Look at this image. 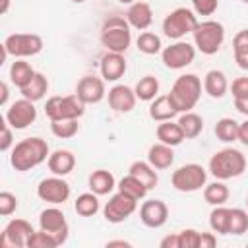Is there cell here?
<instances>
[{"label":"cell","mask_w":248,"mask_h":248,"mask_svg":"<svg viewBox=\"0 0 248 248\" xmlns=\"http://www.w3.org/2000/svg\"><path fill=\"white\" fill-rule=\"evenodd\" d=\"M48 155H50V151H48L46 140H43L39 136H31V138L17 141L12 147L10 165L17 172H25V170H31V169L39 167L41 163H45L48 159Z\"/></svg>","instance_id":"1"},{"label":"cell","mask_w":248,"mask_h":248,"mask_svg":"<svg viewBox=\"0 0 248 248\" xmlns=\"http://www.w3.org/2000/svg\"><path fill=\"white\" fill-rule=\"evenodd\" d=\"M207 170L211 176H215L217 180H231L240 176L246 170V157L242 151L234 149V147H225L219 149L217 153L211 155Z\"/></svg>","instance_id":"2"},{"label":"cell","mask_w":248,"mask_h":248,"mask_svg":"<svg viewBox=\"0 0 248 248\" xmlns=\"http://www.w3.org/2000/svg\"><path fill=\"white\" fill-rule=\"evenodd\" d=\"M169 97L178 112L192 110L202 97V79L196 74H182L174 79Z\"/></svg>","instance_id":"3"},{"label":"cell","mask_w":248,"mask_h":248,"mask_svg":"<svg viewBox=\"0 0 248 248\" xmlns=\"http://www.w3.org/2000/svg\"><path fill=\"white\" fill-rule=\"evenodd\" d=\"M130 29L132 27L126 21V17H120V16L107 17L103 21V27H101V45L108 52L124 54L132 43V31Z\"/></svg>","instance_id":"4"},{"label":"cell","mask_w":248,"mask_h":248,"mask_svg":"<svg viewBox=\"0 0 248 248\" xmlns=\"http://www.w3.org/2000/svg\"><path fill=\"white\" fill-rule=\"evenodd\" d=\"M194 37V46L202 52V54H217L219 48L223 46L225 41V27L223 23L215 21V19H205V21H198L196 29L192 31Z\"/></svg>","instance_id":"5"},{"label":"cell","mask_w":248,"mask_h":248,"mask_svg":"<svg viewBox=\"0 0 248 248\" xmlns=\"http://www.w3.org/2000/svg\"><path fill=\"white\" fill-rule=\"evenodd\" d=\"M85 112V103L74 93V95H54L46 99L45 114L48 120H72L81 118Z\"/></svg>","instance_id":"6"},{"label":"cell","mask_w":248,"mask_h":248,"mask_svg":"<svg viewBox=\"0 0 248 248\" xmlns=\"http://www.w3.org/2000/svg\"><path fill=\"white\" fill-rule=\"evenodd\" d=\"M198 25V17L196 12L190 8H176L172 12H169L163 19V33L169 39L180 41L182 37H186L188 33H192Z\"/></svg>","instance_id":"7"},{"label":"cell","mask_w":248,"mask_h":248,"mask_svg":"<svg viewBox=\"0 0 248 248\" xmlns=\"http://www.w3.org/2000/svg\"><path fill=\"white\" fill-rule=\"evenodd\" d=\"M207 182V170L198 163H188L178 167L170 174V184L178 192H198Z\"/></svg>","instance_id":"8"},{"label":"cell","mask_w":248,"mask_h":248,"mask_svg":"<svg viewBox=\"0 0 248 248\" xmlns=\"http://www.w3.org/2000/svg\"><path fill=\"white\" fill-rule=\"evenodd\" d=\"M4 48L14 58L35 56L43 50V39L37 33H12L4 39Z\"/></svg>","instance_id":"9"},{"label":"cell","mask_w":248,"mask_h":248,"mask_svg":"<svg viewBox=\"0 0 248 248\" xmlns=\"http://www.w3.org/2000/svg\"><path fill=\"white\" fill-rule=\"evenodd\" d=\"M138 209V200L124 194V192H116L108 198V202L105 203L103 207V215L108 223L112 225H118V223H124L134 211Z\"/></svg>","instance_id":"10"},{"label":"cell","mask_w":248,"mask_h":248,"mask_svg":"<svg viewBox=\"0 0 248 248\" xmlns=\"http://www.w3.org/2000/svg\"><path fill=\"white\" fill-rule=\"evenodd\" d=\"M39 227L48 232L58 246H62L66 240H68V232H70V227H68V221H66V215L62 213V209H58L56 205L52 207H46L41 211L39 215Z\"/></svg>","instance_id":"11"},{"label":"cell","mask_w":248,"mask_h":248,"mask_svg":"<svg viewBox=\"0 0 248 248\" xmlns=\"http://www.w3.org/2000/svg\"><path fill=\"white\" fill-rule=\"evenodd\" d=\"M194 58H196V46L190 45L188 41H176L161 50V60L169 70H182L190 66Z\"/></svg>","instance_id":"12"},{"label":"cell","mask_w":248,"mask_h":248,"mask_svg":"<svg viewBox=\"0 0 248 248\" xmlns=\"http://www.w3.org/2000/svg\"><path fill=\"white\" fill-rule=\"evenodd\" d=\"M70 184L64 180V176H48V178H43L39 184H37V196L39 200L50 203V205H60L64 202H68L70 198Z\"/></svg>","instance_id":"13"},{"label":"cell","mask_w":248,"mask_h":248,"mask_svg":"<svg viewBox=\"0 0 248 248\" xmlns=\"http://www.w3.org/2000/svg\"><path fill=\"white\" fill-rule=\"evenodd\" d=\"M6 122L14 128V130H25L27 126H31L35 120H37V108H35V103L21 97L17 101H14L8 108H6V114H4Z\"/></svg>","instance_id":"14"},{"label":"cell","mask_w":248,"mask_h":248,"mask_svg":"<svg viewBox=\"0 0 248 248\" xmlns=\"http://www.w3.org/2000/svg\"><path fill=\"white\" fill-rule=\"evenodd\" d=\"M35 232L33 225L27 219H12L0 236V246L2 248H25L29 236Z\"/></svg>","instance_id":"15"},{"label":"cell","mask_w":248,"mask_h":248,"mask_svg":"<svg viewBox=\"0 0 248 248\" xmlns=\"http://www.w3.org/2000/svg\"><path fill=\"white\" fill-rule=\"evenodd\" d=\"M169 219V207L163 200H145L140 207V221L147 229H161Z\"/></svg>","instance_id":"16"},{"label":"cell","mask_w":248,"mask_h":248,"mask_svg":"<svg viewBox=\"0 0 248 248\" xmlns=\"http://www.w3.org/2000/svg\"><path fill=\"white\" fill-rule=\"evenodd\" d=\"M76 95L85 103V105H97L105 99L107 89H105V79L97 76H83L78 81Z\"/></svg>","instance_id":"17"},{"label":"cell","mask_w":248,"mask_h":248,"mask_svg":"<svg viewBox=\"0 0 248 248\" xmlns=\"http://www.w3.org/2000/svg\"><path fill=\"white\" fill-rule=\"evenodd\" d=\"M108 97V107L114 110V112H120V114H126V112H132L134 107H136V91L124 83H116L114 87L108 89L107 93Z\"/></svg>","instance_id":"18"},{"label":"cell","mask_w":248,"mask_h":248,"mask_svg":"<svg viewBox=\"0 0 248 248\" xmlns=\"http://www.w3.org/2000/svg\"><path fill=\"white\" fill-rule=\"evenodd\" d=\"M99 70H101V78L105 81H118L126 74L128 64H126L124 54H120V52H108L107 50L103 54V58H101Z\"/></svg>","instance_id":"19"},{"label":"cell","mask_w":248,"mask_h":248,"mask_svg":"<svg viewBox=\"0 0 248 248\" xmlns=\"http://www.w3.org/2000/svg\"><path fill=\"white\" fill-rule=\"evenodd\" d=\"M126 21L130 23L132 29H138V31H145L151 21H153V10L147 2H141V0H136L134 4H130L128 12H126Z\"/></svg>","instance_id":"20"},{"label":"cell","mask_w":248,"mask_h":248,"mask_svg":"<svg viewBox=\"0 0 248 248\" xmlns=\"http://www.w3.org/2000/svg\"><path fill=\"white\" fill-rule=\"evenodd\" d=\"M46 165H48V170L56 176H66L74 170L76 167V155L70 151V149H56L48 155L46 159Z\"/></svg>","instance_id":"21"},{"label":"cell","mask_w":248,"mask_h":248,"mask_svg":"<svg viewBox=\"0 0 248 248\" xmlns=\"http://www.w3.org/2000/svg\"><path fill=\"white\" fill-rule=\"evenodd\" d=\"M203 91L211 97V99H223L229 91V81L225 72L221 70H209L203 76Z\"/></svg>","instance_id":"22"},{"label":"cell","mask_w":248,"mask_h":248,"mask_svg":"<svg viewBox=\"0 0 248 248\" xmlns=\"http://www.w3.org/2000/svg\"><path fill=\"white\" fill-rule=\"evenodd\" d=\"M147 161H149V165L155 167L157 170H165V169H169V167L174 163V151H172L170 145L157 141V143H153V145L149 147V151H147Z\"/></svg>","instance_id":"23"},{"label":"cell","mask_w":248,"mask_h":248,"mask_svg":"<svg viewBox=\"0 0 248 248\" xmlns=\"http://www.w3.org/2000/svg\"><path fill=\"white\" fill-rule=\"evenodd\" d=\"M87 186L91 192H95L97 196H108L114 188H116V180L112 176V172L105 170V169H97L89 174L87 178Z\"/></svg>","instance_id":"24"},{"label":"cell","mask_w":248,"mask_h":248,"mask_svg":"<svg viewBox=\"0 0 248 248\" xmlns=\"http://www.w3.org/2000/svg\"><path fill=\"white\" fill-rule=\"evenodd\" d=\"M176 114H178V110L174 108V105H172L169 93H167V95H157V97L151 101V105H149V116H151V120H155V122L172 120Z\"/></svg>","instance_id":"25"},{"label":"cell","mask_w":248,"mask_h":248,"mask_svg":"<svg viewBox=\"0 0 248 248\" xmlns=\"http://www.w3.org/2000/svg\"><path fill=\"white\" fill-rule=\"evenodd\" d=\"M155 134H157V140H159L161 143H167V145H170V147H176V145H180V143L186 140V138H184V132H182V128H180V124H178V122H172V120L159 122Z\"/></svg>","instance_id":"26"},{"label":"cell","mask_w":248,"mask_h":248,"mask_svg":"<svg viewBox=\"0 0 248 248\" xmlns=\"http://www.w3.org/2000/svg\"><path fill=\"white\" fill-rule=\"evenodd\" d=\"M35 74L37 72L33 70V66L29 62H25L23 58H16V62H12V66H10V79L19 89L25 87L35 78Z\"/></svg>","instance_id":"27"},{"label":"cell","mask_w":248,"mask_h":248,"mask_svg":"<svg viewBox=\"0 0 248 248\" xmlns=\"http://www.w3.org/2000/svg\"><path fill=\"white\" fill-rule=\"evenodd\" d=\"M130 174H134L138 180H141L145 184L147 190L155 188L157 182H159V176H157V169L149 165V161H134L128 169Z\"/></svg>","instance_id":"28"},{"label":"cell","mask_w":248,"mask_h":248,"mask_svg":"<svg viewBox=\"0 0 248 248\" xmlns=\"http://www.w3.org/2000/svg\"><path fill=\"white\" fill-rule=\"evenodd\" d=\"M46 91H48V79H46V76L41 74V72H37L35 78H33L25 87L19 89L21 97H25V99H29V101H33V103L41 101V99L46 95Z\"/></svg>","instance_id":"29"},{"label":"cell","mask_w":248,"mask_h":248,"mask_svg":"<svg viewBox=\"0 0 248 248\" xmlns=\"http://www.w3.org/2000/svg\"><path fill=\"white\" fill-rule=\"evenodd\" d=\"M229 196H231L229 186L223 180H215V182H209V184L203 186V200L213 207L215 205H225Z\"/></svg>","instance_id":"30"},{"label":"cell","mask_w":248,"mask_h":248,"mask_svg":"<svg viewBox=\"0 0 248 248\" xmlns=\"http://www.w3.org/2000/svg\"><path fill=\"white\" fill-rule=\"evenodd\" d=\"M176 122L180 124V128H182L186 140H194V138H198V136L202 134V130H203V118H202L200 114L192 112V110L182 112L180 118H178Z\"/></svg>","instance_id":"31"},{"label":"cell","mask_w":248,"mask_h":248,"mask_svg":"<svg viewBox=\"0 0 248 248\" xmlns=\"http://www.w3.org/2000/svg\"><path fill=\"white\" fill-rule=\"evenodd\" d=\"M238 124H240V122H236L234 118L225 116V118H219V120H217L213 132H215L217 140L223 141V143L238 141Z\"/></svg>","instance_id":"32"},{"label":"cell","mask_w":248,"mask_h":248,"mask_svg":"<svg viewBox=\"0 0 248 248\" xmlns=\"http://www.w3.org/2000/svg\"><path fill=\"white\" fill-rule=\"evenodd\" d=\"M134 91H136V97L140 101H149L151 103L157 97V93H159V79L155 76L147 74V76H143V78L138 79Z\"/></svg>","instance_id":"33"},{"label":"cell","mask_w":248,"mask_h":248,"mask_svg":"<svg viewBox=\"0 0 248 248\" xmlns=\"http://www.w3.org/2000/svg\"><path fill=\"white\" fill-rule=\"evenodd\" d=\"M99 196L95 192H85V194H79L74 202V209L78 215L81 217H93L97 211H99Z\"/></svg>","instance_id":"34"},{"label":"cell","mask_w":248,"mask_h":248,"mask_svg":"<svg viewBox=\"0 0 248 248\" xmlns=\"http://www.w3.org/2000/svg\"><path fill=\"white\" fill-rule=\"evenodd\" d=\"M116 188L120 190V192H124V194H128V196H132V198H136L138 202L140 200H143L145 196H147V188H145V184L141 182V180H138L134 174H126L124 178H120V182L116 184Z\"/></svg>","instance_id":"35"},{"label":"cell","mask_w":248,"mask_h":248,"mask_svg":"<svg viewBox=\"0 0 248 248\" xmlns=\"http://www.w3.org/2000/svg\"><path fill=\"white\" fill-rule=\"evenodd\" d=\"M229 213L231 209L225 205H215L209 213V227L217 234H229Z\"/></svg>","instance_id":"36"},{"label":"cell","mask_w":248,"mask_h":248,"mask_svg":"<svg viewBox=\"0 0 248 248\" xmlns=\"http://www.w3.org/2000/svg\"><path fill=\"white\" fill-rule=\"evenodd\" d=\"M136 46H138L140 52L149 54V56H151V54H157V52L163 50L161 37L155 35V33H151V31H143V33H140V37L136 39Z\"/></svg>","instance_id":"37"},{"label":"cell","mask_w":248,"mask_h":248,"mask_svg":"<svg viewBox=\"0 0 248 248\" xmlns=\"http://www.w3.org/2000/svg\"><path fill=\"white\" fill-rule=\"evenodd\" d=\"M50 132H52V136H56L60 140H70L79 132V122H78V118H72V120H50Z\"/></svg>","instance_id":"38"},{"label":"cell","mask_w":248,"mask_h":248,"mask_svg":"<svg viewBox=\"0 0 248 248\" xmlns=\"http://www.w3.org/2000/svg\"><path fill=\"white\" fill-rule=\"evenodd\" d=\"M248 231V211L240 207H232L229 213V234L240 236Z\"/></svg>","instance_id":"39"},{"label":"cell","mask_w":248,"mask_h":248,"mask_svg":"<svg viewBox=\"0 0 248 248\" xmlns=\"http://www.w3.org/2000/svg\"><path fill=\"white\" fill-rule=\"evenodd\" d=\"M56 246H58L56 240L48 232H45L43 229L35 231L27 240V248H56Z\"/></svg>","instance_id":"40"},{"label":"cell","mask_w":248,"mask_h":248,"mask_svg":"<svg viewBox=\"0 0 248 248\" xmlns=\"http://www.w3.org/2000/svg\"><path fill=\"white\" fill-rule=\"evenodd\" d=\"M17 209V198L12 192H0V215L8 217Z\"/></svg>","instance_id":"41"},{"label":"cell","mask_w":248,"mask_h":248,"mask_svg":"<svg viewBox=\"0 0 248 248\" xmlns=\"http://www.w3.org/2000/svg\"><path fill=\"white\" fill-rule=\"evenodd\" d=\"M180 248H198L200 246V232L196 229H184L178 232Z\"/></svg>","instance_id":"42"},{"label":"cell","mask_w":248,"mask_h":248,"mask_svg":"<svg viewBox=\"0 0 248 248\" xmlns=\"http://www.w3.org/2000/svg\"><path fill=\"white\" fill-rule=\"evenodd\" d=\"M196 16H213L219 8V0H190Z\"/></svg>","instance_id":"43"},{"label":"cell","mask_w":248,"mask_h":248,"mask_svg":"<svg viewBox=\"0 0 248 248\" xmlns=\"http://www.w3.org/2000/svg\"><path fill=\"white\" fill-rule=\"evenodd\" d=\"M231 93L234 99H248V78H236L231 85Z\"/></svg>","instance_id":"44"},{"label":"cell","mask_w":248,"mask_h":248,"mask_svg":"<svg viewBox=\"0 0 248 248\" xmlns=\"http://www.w3.org/2000/svg\"><path fill=\"white\" fill-rule=\"evenodd\" d=\"M12 126L6 122V118H4V122H2V140H0V151H10L12 147H14V136H12Z\"/></svg>","instance_id":"45"},{"label":"cell","mask_w":248,"mask_h":248,"mask_svg":"<svg viewBox=\"0 0 248 248\" xmlns=\"http://www.w3.org/2000/svg\"><path fill=\"white\" fill-rule=\"evenodd\" d=\"M248 50V29H240L232 37V52H242Z\"/></svg>","instance_id":"46"},{"label":"cell","mask_w":248,"mask_h":248,"mask_svg":"<svg viewBox=\"0 0 248 248\" xmlns=\"http://www.w3.org/2000/svg\"><path fill=\"white\" fill-rule=\"evenodd\" d=\"M217 236L213 232H200V246L198 248H215Z\"/></svg>","instance_id":"47"},{"label":"cell","mask_w":248,"mask_h":248,"mask_svg":"<svg viewBox=\"0 0 248 248\" xmlns=\"http://www.w3.org/2000/svg\"><path fill=\"white\" fill-rule=\"evenodd\" d=\"M159 246H161V248H180V244H178V232L165 236V238L159 242Z\"/></svg>","instance_id":"48"},{"label":"cell","mask_w":248,"mask_h":248,"mask_svg":"<svg viewBox=\"0 0 248 248\" xmlns=\"http://www.w3.org/2000/svg\"><path fill=\"white\" fill-rule=\"evenodd\" d=\"M238 141L248 147V118L238 124Z\"/></svg>","instance_id":"49"},{"label":"cell","mask_w":248,"mask_h":248,"mask_svg":"<svg viewBox=\"0 0 248 248\" xmlns=\"http://www.w3.org/2000/svg\"><path fill=\"white\" fill-rule=\"evenodd\" d=\"M234 54V62L238 64V68L246 70L248 72V50H242V52H232Z\"/></svg>","instance_id":"50"},{"label":"cell","mask_w":248,"mask_h":248,"mask_svg":"<svg viewBox=\"0 0 248 248\" xmlns=\"http://www.w3.org/2000/svg\"><path fill=\"white\" fill-rule=\"evenodd\" d=\"M234 108L248 118V99H234Z\"/></svg>","instance_id":"51"},{"label":"cell","mask_w":248,"mask_h":248,"mask_svg":"<svg viewBox=\"0 0 248 248\" xmlns=\"http://www.w3.org/2000/svg\"><path fill=\"white\" fill-rule=\"evenodd\" d=\"M0 91H2V95H0V105H6V103H8V95H10V91H8V83H6V81L0 83Z\"/></svg>","instance_id":"52"},{"label":"cell","mask_w":248,"mask_h":248,"mask_svg":"<svg viewBox=\"0 0 248 248\" xmlns=\"http://www.w3.org/2000/svg\"><path fill=\"white\" fill-rule=\"evenodd\" d=\"M112 246H130V242L128 240H108L107 248H112Z\"/></svg>","instance_id":"53"},{"label":"cell","mask_w":248,"mask_h":248,"mask_svg":"<svg viewBox=\"0 0 248 248\" xmlns=\"http://www.w3.org/2000/svg\"><path fill=\"white\" fill-rule=\"evenodd\" d=\"M10 8V0H2V8H0V14H6Z\"/></svg>","instance_id":"54"},{"label":"cell","mask_w":248,"mask_h":248,"mask_svg":"<svg viewBox=\"0 0 248 248\" xmlns=\"http://www.w3.org/2000/svg\"><path fill=\"white\" fill-rule=\"evenodd\" d=\"M118 2H120V4H134L136 0H118Z\"/></svg>","instance_id":"55"},{"label":"cell","mask_w":248,"mask_h":248,"mask_svg":"<svg viewBox=\"0 0 248 248\" xmlns=\"http://www.w3.org/2000/svg\"><path fill=\"white\" fill-rule=\"evenodd\" d=\"M72 2H76V4H81V2H85V0H72Z\"/></svg>","instance_id":"56"},{"label":"cell","mask_w":248,"mask_h":248,"mask_svg":"<svg viewBox=\"0 0 248 248\" xmlns=\"http://www.w3.org/2000/svg\"><path fill=\"white\" fill-rule=\"evenodd\" d=\"M240 2H244V4H248V0H240Z\"/></svg>","instance_id":"57"},{"label":"cell","mask_w":248,"mask_h":248,"mask_svg":"<svg viewBox=\"0 0 248 248\" xmlns=\"http://www.w3.org/2000/svg\"><path fill=\"white\" fill-rule=\"evenodd\" d=\"M246 207H248V198H246Z\"/></svg>","instance_id":"58"}]
</instances>
